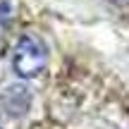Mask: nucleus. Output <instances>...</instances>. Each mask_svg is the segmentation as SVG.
I'll list each match as a JSON object with an SVG mask.
<instances>
[{
	"label": "nucleus",
	"mask_w": 129,
	"mask_h": 129,
	"mask_svg": "<svg viewBox=\"0 0 129 129\" xmlns=\"http://www.w3.org/2000/svg\"><path fill=\"white\" fill-rule=\"evenodd\" d=\"M48 67V48L41 36L24 34L12 50V69L19 79H36Z\"/></svg>",
	"instance_id": "f257e3e1"
},
{
	"label": "nucleus",
	"mask_w": 129,
	"mask_h": 129,
	"mask_svg": "<svg viewBox=\"0 0 129 129\" xmlns=\"http://www.w3.org/2000/svg\"><path fill=\"white\" fill-rule=\"evenodd\" d=\"M0 108L10 117H22L31 108V91L24 84H12L0 93Z\"/></svg>",
	"instance_id": "f03ea898"
},
{
	"label": "nucleus",
	"mask_w": 129,
	"mask_h": 129,
	"mask_svg": "<svg viewBox=\"0 0 129 129\" xmlns=\"http://www.w3.org/2000/svg\"><path fill=\"white\" fill-rule=\"evenodd\" d=\"M14 17V0H0V29H5Z\"/></svg>",
	"instance_id": "7ed1b4c3"
},
{
	"label": "nucleus",
	"mask_w": 129,
	"mask_h": 129,
	"mask_svg": "<svg viewBox=\"0 0 129 129\" xmlns=\"http://www.w3.org/2000/svg\"><path fill=\"white\" fill-rule=\"evenodd\" d=\"M0 129H3V124H0Z\"/></svg>",
	"instance_id": "20e7f679"
}]
</instances>
